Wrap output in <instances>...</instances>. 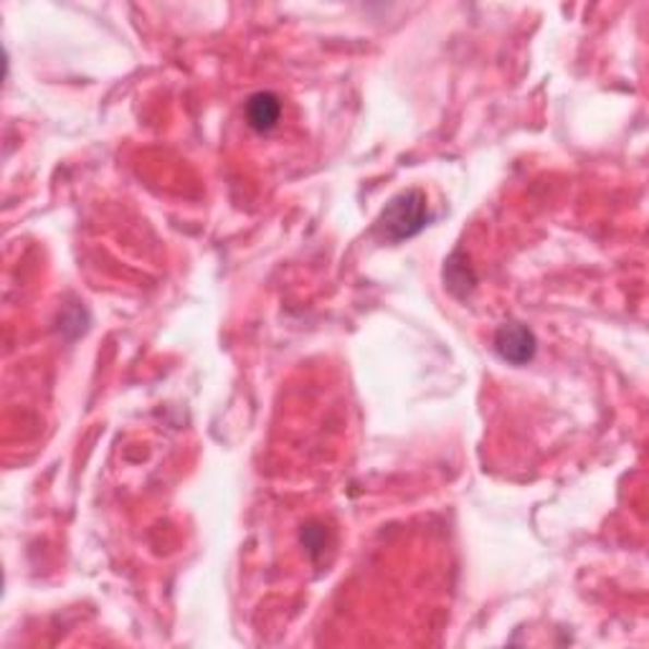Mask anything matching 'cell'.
Wrapping results in <instances>:
<instances>
[{"instance_id":"obj_1","label":"cell","mask_w":649,"mask_h":649,"mask_svg":"<svg viewBox=\"0 0 649 649\" xmlns=\"http://www.w3.org/2000/svg\"><path fill=\"white\" fill-rule=\"evenodd\" d=\"M426 224V195L411 188V191H401L386 203V208L381 211L378 221L373 226V233L386 244H401L404 239L417 237Z\"/></svg>"},{"instance_id":"obj_2","label":"cell","mask_w":649,"mask_h":649,"mask_svg":"<svg viewBox=\"0 0 649 649\" xmlns=\"http://www.w3.org/2000/svg\"><path fill=\"white\" fill-rule=\"evenodd\" d=\"M495 350L505 363L526 365L536 358L538 340L528 325L503 323L495 333Z\"/></svg>"},{"instance_id":"obj_3","label":"cell","mask_w":649,"mask_h":649,"mask_svg":"<svg viewBox=\"0 0 649 649\" xmlns=\"http://www.w3.org/2000/svg\"><path fill=\"white\" fill-rule=\"evenodd\" d=\"M244 115H247L249 128L256 132H269L277 128V122L281 117V101L277 94H272V92H256L247 99Z\"/></svg>"}]
</instances>
